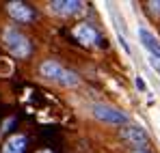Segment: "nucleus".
I'll return each mask as SVG.
<instances>
[{"instance_id":"obj_1","label":"nucleus","mask_w":160,"mask_h":153,"mask_svg":"<svg viewBox=\"0 0 160 153\" xmlns=\"http://www.w3.org/2000/svg\"><path fill=\"white\" fill-rule=\"evenodd\" d=\"M2 41H4L7 50L11 52L13 56H18V58H26L28 54H30V41H28L18 28H13V26L11 28H4Z\"/></svg>"},{"instance_id":"obj_2","label":"nucleus","mask_w":160,"mask_h":153,"mask_svg":"<svg viewBox=\"0 0 160 153\" xmlns=\"http://www.w3.org/2000/svg\"><path fill=\"white\" fill-rule=\"evenodd\" d=\"M121 140L128 142L130 147H134V151H145L149 145V138L145 134V129L138 125H126L121 129Z\"/></svg>"},{"instance_id":"obj_3","label":"nucleus","mask_w":160,"mask_h":153,"mask_svg":"<svg viewBox=\"0 0 160 153\" xmlns=\"http://www.w3.org/2000/svg\"><path fill=\"white\" fill-rule=\"evenodd\" d=\"M93 114L104 121V123H112V125H126L128 123V114L112 108V106H106V103H95L93 106Z\"/></svg>"},{"instance_id":"obj_4","label":"nucleus","mask_w":160,"mask_h":153,"mask_svg":"<svg viewBox=\"0 0 160 153\" xmlns=\"http://www.w3.org/2000/svg\"><path fill=\"white\" fill-rule=\"evenodd\" d=\"M7 11H9L11 20H15L18 24H30L35 20V11L28 4H24V2H9Z\"/></svg>"},{"instance_id":"obj_5","label":"nucleus","mask_w":160,"mask_h":153,"mask_svg":"<svg viewBox=\"0 0 160 153\" xmlns=\"http://www.w3.org/2000/svg\"><path fill=\"white\" fill-rule=\"evenodd\" d=\"M72 35L76 37V41L82 43V45H93V43L102 41V39H100V35H98V30H95L91 24H78V26H74Z\"/></svg>"},{"instance_id":"obj_6","label":"nucleus","mask_w":160,"mask_h":153,"mask_svg":"<svg viewBox=\"0 0 160 153\" xmlns=\"http://www.w3.org/2000/svg\"><path fill=\"white\" fill-rule=\"evenodd\" d=\"M50 9L56 15L69 17V15H76L82 11V2H78V0H54V2H50Z\"/></svg>"},{"instance_id":"obj_7","label":"nucleus","mask_w":160,"mask_h":153,"mask_svg":"<svg viewBox=\"0 0 160 153\" xmlns=\"http://www.w3.org/2000/svg\"><path fill=\"white\" fill-rule=\"evenodd\" d=\"M39 74H41L43 78H48V80L61 82V78H63V74H65V67H61L56 60L48 58V60H43V63L39 65Z\"/></svg>"},{"instance_id":"obj_8","label":"nucleus","mask_w":160,"mask_h":153,"mask_svg":"<svg viewBox=\"0 0 160 153\" xmlns=\"http://www.w3.org/2000/svg\"><path fill=\"white\" fill-rule=\"evenodd\" d=\"M138 39H141V43H143V48L147 52H152L154 58L160 60V41L147 30V28H138Z\"/></svg>"},{"instance_id":"obj_9","label":"nucleus","mask_w":160,"mask_h":153,"mask_svg":"<svg viewBox=\"0 0 160 153\" xmlns=\"http://www.w3.org/2000/svg\"><path fill=\"white\" fill-rule=\"evenodd\" d=\"M24 151H26V136H22V134L11 136L2 145V153H24Z\"/></svg>"},{"instance_id":"obj_10","label":"nucleus","mask_w":160,"mask_h":153,"mask_svg":"<svg viewBox=\"0 0 160 153\" xmlns=\"http://www.w3.org/2000/svg\"><path fill=\"white\" fill-rule=\"evenodd\" d=\"M61 84H63V86H76V84H78V76H76L74 71H67V69H65V74L61 78Z\"/></svg>"},{"instance_id":"obj_11","label":"nucleus","mask_w":160,"mask_h":153,"mask_svg":"<svg viewBox=\"0 0 160 153\" xmlns=\"http://www.w3.org/2000/svg\"><path fill=\"white\" fill-rule=\"evenodd\" d=\"M149 67L156 71V74H160V60L158 58H154V56H149Z\"/></svg>"},{"instance_id":"obj_12","label":"nucleus","mask_w":160,"mask_h":153,"mask_svg":"<svg viewBox=\"0 0 160 153\" xmlns=\"http://www.w3.org/2000/svg\"><path fill=\"white\" fill-rule=\"evenodd\" d=\"M134 84H136V88H138V91H147V84H145V80H143L141 76H136Z\"/></svg>"},{"instance_id":"obj_13","label":"nucleus","mask_w":160,"mask_h":153,"mask_svg":"<svg viewBox=\"0 0 160 153\" xmlns=\"http://www.w3.org/2000/svg\"><path fill=\"white\" fill-rule=\"evenodd\" d=\"M149 9H152L154 13H160V0H158V2H156V0H154V2H149Z\"/></svg>"},{"instance_id":"obj_14","label":"nucleus","mask_w":160,"mask_h":153,"mask_svg":"<svg viewBox=\"0 0 160 153\" xmlns=\"http://www.w3.org/2000/svg\"><path fill=\"white\" fill-rule=\"evenodd\" d=\"M11 125H13V119H7V121H4V125H2V129H0V131H9V127H11Z\"/></svg>"},{"instance_id":"obj_15","label":"nucleus","mask_w":160,"mask_h":153,"mask_svg":"<svg viewBox=\"0 0 160 153\" xmlns=\"http://www.w3.org/2000/svg\"><path fill=\"white\" fill-rule=\"evenodd\" d=\"M37 153H54V151H52V149H39Z\"/></svg>"},{"instance_id":"obj_16","label":"nucleus","mask_w":160,"mask_h":153,"mask_svg":"<svg viewBox=\"0 0 160 153\" xmlns=\"http://www.w3.org/2000/svg\"><path fill=\"white\" fill-rule=\"evenodd\" d=\"M132 153H149V151H132Z\"/></svg>"}]
</instances>
